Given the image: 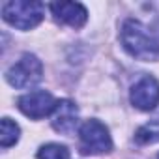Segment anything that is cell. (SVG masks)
<instances>
[{
    "label": "cell",
    "instance_id": "obj_1",
    "mask_svg": "<svg viewBox=\"0 0 159 159\" xmlns=\"http://www.w3.org/2000/svg\"><path fill=\"white\" fill-rule=\"evenodd\" d=\"M120 41L124 49L137 60L153 62L159 58V41L139 21L127 19L120 30Z\"/></svg>",
    "mask_w": 159,
    "mask_h": 159
},
{
    "label": "cell",
    "instance_id": "obj_2",
    "mask_svg": "<svg viewBox=\"0 0 159 159\" xmlns=\"http://www.w3.org/2000/svg\"><path fill=\"white\" fill-rule=\"evenodd\" d=\"M43 15H45V6L41 2L11 0V2L2 4V19L19 30H30L38 26Z\"/></svg>",
    "mask_w": 159,
    "mask_h": 159
},
{
    "label": "cell",
    "instance_id": "obj_3",
    "mask_svg": "<svg viewBox=\"0 0 159 159\" xmlns=\"http://www.w3.org/2000/svg\"><path fill=\"white\" fill-rule=\"evenodd\" d=\"M43 79V66L41 60L36 54L25 52L8 71H6V81L13 88H32Z\"/></svg>",
    "mask_w": 159,
    "mask_h": 159
},
{
    "label": "cell",
    "instance_id": "obj_4",
    "mask_svg": "<svg viewBox=\"0 0 159 159\" xmlns=\"http://www.w3.org/2000/svg\"><path fill=\"white\" fill-rule=\"evenodd\" d=\"M79 148L84 155L109 153L112 150V139L105 124L99 120H86L79 129Z\"/></svg>",
    "mask_w": 159,
    "mask_h": 159
},
{
    "label": "cell",
    "instance_id": "obj_5",
    "mask_svg": "<svg viewBox=\"0 0 159 159\" xmlns=\"http://www.w3.org/2000/svg\"><path fill=\"white\" fill-rule=\"evenodd\" d=\"M17 107L25 116H28L32 120H41V118L52 114V111L56 107V99L52 98L51 92L36 90V92L21 96L17 99Z\"/></svg>",
    "mask_w": 159,
    "mask_h": 159
},
{
    "label": "cell",
    "instance_id": "obj_6",
    "mask_svg": "<svg viewBox=\"0 0 159 159\" xmlns=\"http://www.w3.org/2000/svg\"><path fill=\"white\" fill-rule=\"evenodd\" d=\"M129 99L139 111H152L159 105V83L152 75L142 77L131 88Z\"/></svg>",
    "mask_w": 159,
    "mask_h": 159
},
{
    "label": "cell",
    "instance_id": "obj_7",
    "mask_svg": "<svg viewBox=\"0 0 159 159\" xmlns=\"http://www.w3.org/2000/svg\"><path fill=\"white\" fill-rule=\"evenodd\" d=\"M79 124V109L73 101L69 99H60L56 101V107L51 114V125L54 131L62 135H73Z\"/></svg>",
    "mask_w": 159,
    "mask_h": 159
},
{
    "label": "cell",
    "instance_id": "obj_8",
    "mask_svg": "<svg viewBox=\"0 0 159 159\" xmlns=\"http://www.w3.org/2000/svg\"><path fill=\"white\" fill-rule=\"evenodd\" d=\"M56 23L60 25H67L71 28H81L84 26L86 19H88V11L83 4L79 2H56L49 6Z\"/></svg>",
    "mask_w": 159,
    "mask_h": 159
},
{
    "label": "cell",
    "instance_id": "obj_9",
    "mask_svg": "<svg viewBox=\"0 0 159 159\" xmlns=\"http://www.w3.org/2000/svg\"><path fill=\"white\" fill-rule=\"evenodd\" d=\"M135 140L139 144H153L159 142V116L152 118L148 124L140 125L135 133Z\"/></svg>",
    "mask_w": 159,
    "mask_h": 159
},
{
    "label": "cell",
    "instance_id": "obj_10",
    "mask_svg": "<svg viewBox=\"0 0 159 159\" xmlns=\"http://www.w3.org/2000/svg\"><path fill=\"white\" fill-rule=\"evenodd\" d=\"M19 135H21L19 125L10 118H2V125H0V144H2V148L13 146L19 140Z\"/></svg>",
    "mask_w": 159,
    "mask_h": 159
},
{
    "label": "cell",
    "instance_id": "obj_11",
    "mask_svg": "<svg viewBox=\"0 0 159 159\" xmlns=\"http://www.w3.org/2000/svg\"><path fill=\"white\" fill-rule=\"evenodd\" d=\"M38 159H71V157H69V150L64 144L51 142V144H45L39 148Z\"/></svg>",
    "mask_w": 159,
    "mask_h": 159
},
{
    "label": "cell",
    "instance_id": "obj_12",
    "mask_svg": "<svg viewBox=\"0 0 159 159\" xmlns=\"http://www.w3.org/2000/svg\"><path fill=\"white\" fill-rule=\"evenodd\" d=\"M157 159H159V157H157Z\"/></svg>",
    "mask_w": 159,
    "mask_h": 159
}]
</instances>
